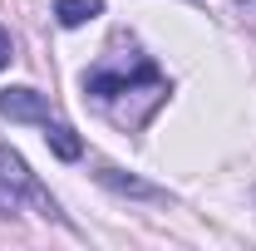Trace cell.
<instances>
[{
	"instance_id": "1",
	"label": "cell",
	"mask_w": 256,
	"mask_h": 251,
	"mask_svg": "<svg viewBox=\"0 0 256 251\" xmlns=\"http://www.w3.org/2000/svg\"><path fill=\"white\" fill-rule=\"evenodd\" d=\"M138 89L168 94V79L158 74V64L148 60V54H104L84 74V94H94L98 104H114V98H124V94H138Z\"/></svg>"
},
{
	"instance_id": "2",
	"label": "cell",
	"mask_w": 256,
	"mask_h": 251,
	"mask_svg": "<svg viewBox=\"0 0 256 251\" xmlns=\"http://www.w3.org/2000/svg\"><path fill=\"white\" fill-rule=\"evenodd\" d=\"M20 202H40V212H44V217H60V212H54V202L44 197V188L34 182V172L10 153V148H0V217H5V212H15Z\"/></svg>"
},
{
	"instance_id": "3",
	"label": "cell",
	"mask_w": 256,
	"mask_h": 251,
	"mask_svg": "<svg viewBox=\"0 0 256 251\" xmlns=\"http://www.w3.org/2000/svg\"><path fill=\"white\" fill-rule=\"evenodd\" d=\"M0 118H10V124H50V104L44 94H34V89H0Z\"/></svg>"
},
{
	"instance_id": "4",
	"label": "cell",
	"mask_w": 256,
	"mask_h": 251,
	"mask_svg": "<svg viewBox=\"0 0 256 251\" xmlns=\"http://www.w3.org/2000/svg\"><path fill=\"white\" fill-rule=\"evenodd\" d=\"M98 15H104V0H54V20L64 30H79V25H89Z\"/></svg>"
},
{
	"instance_id": "5",
	"label": "cell",
	"mask_w": 256,
	"mask_h": 251,
	"mask_svg": "<svg viewBox=\"0 0 256 251\" xmlns=\"http://www.w3.org/2000/svg\"><path fill=\"white\" fill-rule=\"evenodd\" d=\"M44 143H50V148H54V158H64V162H74V158L84 153V143L74 138V128H69V124H54V118L44 124Z\"/></svg>"
},
{
	"instance_id": "6",
	"label": "cell",
	"mask_w": 256,
	"mask_h": 251,
	"mask_svg": "<svg viewBox=\"0 0 256 251\" xmlns=\"http://www.w3.org/2000/svg\"><path fill=\"white\" fill-rule=\"evenodd\" d=\"M98 182H108V188L128 192V197H158V188H148V182H138V178H124L118 168H98Z\"/></svg>"
},
{
	"instance_id": "7",
	"label": "cell",
	"mask_w": 256,
	"mask_h": 251,
	"mask_svg": "<svg viewBox=\"0 0 256 251\" xmlns=\"http://www.w3.org/2000/svg\"><path fill=\"white\" fill-rule=\"evenodd\" d=\"M10 60H15V44H10V34L0 30V69H5V64H10Z\"/></svg>"
},
{
	"instance_id": "8",
	"label": "cell",
	"mask_w": 256,
	"mask_h": 251,
	"mask_svg": "<svg viewBox=\"0 0 256 251\" xmlns=\"http://www.w3.org/2000/svg\"><path fill=\"white\" fill-rule=\"evenodd\" d=\"M236 5H246V10H256V0H236Z\"/></svg>"
}]
</instances>
